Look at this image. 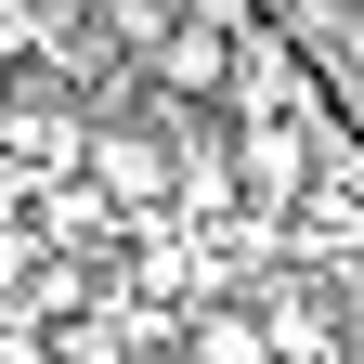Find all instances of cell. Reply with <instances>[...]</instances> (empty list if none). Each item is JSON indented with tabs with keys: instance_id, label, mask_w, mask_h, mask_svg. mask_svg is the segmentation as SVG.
Listing matches in <instances>:
<instances>
[{
	"instance_id": "cell-1",
	"label": "cell",
	"mask_w": 364,
	"mask_h": 364,
	"mask_svg": "<svg viewBox=\"0 0 364 364\" xmlns=\"http://www.w3.org/2000/svg\"><path fill=\"white\" fill-rule=\"evenodd\" d=\"M78 105L53 78H26V91H0V182H53V169H78Z\"/></svg>"
},
{
	"instance_id": "cell-2",
	"label": "cell",
	"mask_w": 364,
	"mask_h": 364,
	"mask_svg": "<svg viewBox=\"0 0 364 364\" xmlns=\"http://www.w3.org/2000/svg\"><path fill=\"white\" fill-rule=\"evenodd\" d=\"M235 196L247 221H287L312 196V144H299V117H235Z\"/></svg>"
},
{
	"instance_id": "cell-3",
	"label": "cell",
	"mask_w": 364,
	"mask_h": 364,
	"mask_svg": "<svg viewBox=\"0 0 364 364\" xmlns=\"http://www.w3.org/2000/svg\"><path fill=\"white\" fill-rule=\"evenodd\" d=\"M78 169L105 182V196H117L130 221H156V208H169V182H182V169H169V144H156V130H117V117H105V130H91V144H78Z\"/></svg>"
},
{
	"instance_id": "cell-4",
	"label": "cell",
	"mask_w": 364,
	"mask_h": 364,
	"mask_svg": "<svg viewBox=\"0 0 364 364\" xmlns=\"http://www.w3.org/2000/svg\"><path fill=\"white\" fill-rule=\"evenodd\" d=\"M156 91H182V105H196V91H208V105H221V91H235V26H156Z\"/></svg>"
},
{
	"instance_id": "cell-5",
	"label": "cell",
	"mask_w": 364,
	"mask_h": 364,
	"mask_svg": "<svg viewBox=\"0 0 364 364\" xmlns=\"http://www.w3.org/2000/svg\"><path fill=\"white\" fill-rule=\"evenodd\" d=\"M196 364H273V338L247 326V312H221V299H208V312H196Z\"/></svg>"
},
{
	"instance_id": "cell-6",
	"label": "cell",
	"mask_w": 364,
	"mask_h": 364,
	"mask_svg": "<svg viewBox=\"0 0 364 364\" xmlns=\"http://www.w3.org/2000/svg\"><path fill=\"white\" fill-rule=\"evenodd\" d=\"M326 299H338V338H351V351H364V247H351V260H338V287H326Z\"/></svg>"
},
{
	"instance_id": "cell-7",
	"label": "cell",
	"mask_w": 364,
	"mask_h": 364,
	"mask_svg": "<svg viewBox=\"0 0 364 364\" xmlns=\"http://www.w3.org/2000/svg\"><path fill=\"white\" fill-rule=\"evenodd\" d=\"M0 221H14V182H0Z\"/></svg>"
}]
</instances>
